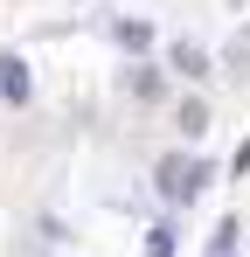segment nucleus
Segmentation results:
<instances>
[{
	"mask_svg": "<svg viewBox=\"0 0 250 257\" xmlns=\"http://www.w3.org/2000/svg\"><path fill=\"white\" fill-rule=\"evenodd\" d=\"M202 181H208V167H195V160H167V167H160V195H167V202H195Z\"/></svg>",
	"mask_w": 250,
	"mask_h": 257,
	"instance_id": "f257e3e1",
	"label": "nucleus"
},
{
	"mask_svg": "<svg viewBox=\"0 0 250 257\" xmlns=\"http://www.w3.org/2000/svg\"><path fill=\"white\" fill-rule=\"evenodd\" d=\"M28 63H21V56H7V49H0V97H7V104H28Z\"/></svg>",
	"mask_w": 250,
	"mask_h": 257,
	"instance_id": "f03ea898",
	"label": "nucleus"
},
{
	"mask_svg": "<svg viewBox=\"0 0 250 257\" xmlns=\"http://www.w3.org/2000/svg\"><path fill=\"white\" fill-rule=\"evenodd\" d=\"M174 70H181V77H208V70H202V49H195V42H174Z\"/></svg>",
	"mask_w": 250,
	"mask_h": 257,
	"instance_id": "7ed1b4c3",
	"label": "nucleus"
},
{
	"mask_svg": "<svg viewBox=\"0 0 250 257\" xmlns=\"http://www.w3.org/2000/svg\"><path fill=\"white\" fill-rule=\"evenodd\" d=\"M118 42H125V49H146L153 35H146V21H118Z\"/></svg>",
	"mask_w": 250,
	"mask_h": 257,
	"instance_id": "20e7f679",
	"label": "nucleus"
},
{
	"mask_svg": "<svg viewBox=\"0 0 250 257\" xmlns=\"http://www.w3.org/2000/svg\"><path fill=\"white\" fill-rule=\"evenodd\" d=\"M181 132H188V139H195V132H208V111H202V104H181Z\"/></svg>",
	"mask_w": 250,
	"mask_h": 257,
	"instance_id": "39448f33",
	"label": "nucleus"
},
{
	"mask_svg": "<svg viewBox=\"0 0 250 257\" xmlns=\"http://www.w3.org/2000/svg\"><path fill=\"white\" fill-rule=\"evenodd\" d=\"M146 257H174V229H153L146 236Z\"/></svg>",
	"mask_w": 250,
	"mask_h": 257,
	"instance_id": "423d86ee",
	"label": "nucleus"
},
{
	"mask_svg": "<svg viewBox=\"0 0 250 257\" xmlns=\"http://www.w3.org/2000/svg\"><path fill=\"white\" fill-rule=\"evenodd\" d=\"M229 63H236V70H243V63H250V28H243V35H236V42H229Z\"/></svg>",
	"mask_w": 250,
	"mask_h": 257,
	"instance_id": "0eeeda50",
	"label": "nucleus"
}]
</instances>
